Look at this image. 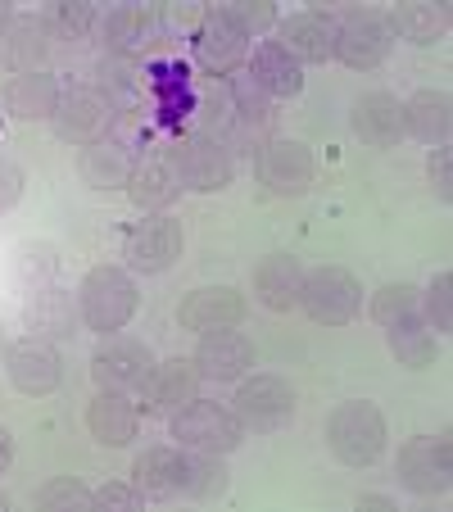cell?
I'll use <instances>...</instances> for the list:
<instances>
[{"mask_svg":"<svg viewBox=\"0 0 453 512\" xmlns=\"http://www.w3.org/2000/svg\"><path fill=\"white\" fill-rule=\"evenodd\" d=\"M141 309V290H136V277L127 268H114V263H100L82 277L78 286V313L91 331L100 336H114Z\"/></svg>","mask_w":453,"mask_h":512,"instance_id":"cell-1","label":"cell"},{"mask_svg":"<svg viewBox=\"0 0 453 512\" xmlns=\"http://www.w3.org/2000/svg\"><path fill=\"white\" fill-rule=\"evenodd\" d=\"M327 449L345 467H372L386 454V413L367 399H349L327 417Z\"/></svg>","mask_w":453,"mask_h":512,"instance_id":"cell-2","label":"cell"},{"mask_svg":"<svg viewBox=\"0 0 453 512\" xmlns=\"http://www.w3.org/2000/svg\"><path fill=\"white\" fill-rule=\"evenodd\" d=\"M173 440L182 449H200V454H232L245 440V426L236 422V413L227 404H213V399L195 395L191 404H182L173 413Z\"/></svg>","mask_w":453,"mask_h":512,"instance_id":"cell-3","label":"cell"},{"mask_svg":"<svg viewBox=\"0 0 453 512\" xmlns=\"http://www.w3.org/2000/svg\"><path fill=\"white\" fill-rule=\"evenodd\" d=\"M299 304H304V313H309L313 322H322V327H345V322H354L358 309H363V281L349 268L322 263V268L304 272Z\"/></svg>","mask_w":453,"mask_h":512,"instance_id":"cell-4","label":"cell"},{"mask_svg":"<svg viewBox=\"0 0 453 512\" xmlns=\"http://www.w3.org/2000/svg\"><path fill=\"white\" fill-rule=\"evenodd\" d=\"M232 413H236V422L254 435L286 431V426L295 422V390H290V381L272 377V372H259V377H250V381L241 377Z\"/></svg>","mask_w":453,"mask_h":512,"instance_id":"cell-5","label":"cell"},{"mask_svg":"<svg viewBox=\"0 0 453 512\" xmlns=\"http://www.w3.org/2000/svg\"><path fill=\"white\" fill-rule=\"evenodd\" d=\"M395 476L413 494H444L453 481V435H413L395 458Z\"/></svg>","mask_w":453,"mask_h":512,"instance_id":"cell-6","label":"cell"},{"mask_svg":"<svg viewBox=\"0 0 453 512\" xmlns=\"http://www.w3.org/2000/svg\"><path fill=\"white\" fill-rule=\"evenodd\" d=\"M182 245H186V236L173 213H145L141 223L123 236V259L132 272L155 277V272H168L182 259Z\"/></svg>","mask_w":453,"mask_h":512,"instance_id":"cell-7","label":"cell"},{"mask_svg":"<svg viewBox=\"0 0 453 512\" xmlns=\"http://www.w3.org/2000/svg\"><path fill=\"white\" fill-rule=\"evenodd\" d=\"M390 50H395V28H390V14L381 10H349L336 23V59L358 73L386 64Z\"/></svg>","mask_w":453,"mask_h":512,"instance_id":"cell-8","label":"cell"},{"mask_svg":"<svg viewBox=\"0 0 453 512\" xmlns=\"http://www.w3.org/2000/svg\"><path fill=\"white\" fill-rule=\"evenodd\" d=\"M114 109H109V100L100 96L96 87H64V96H59L55 114H50V123H55V136L68 145H96L109 136V127H114Z\"/></svg>","mask_w":453,"mask_h":512,"instance_id":"cell-9","label":"cell"},{"mask_svg":"<svg viewBox=\"0 0 453 512\" xmlns=\"http://www.w3.org/2000/svg\"><path fill=\"white\" fill-rule=\"evenodd\" d=\"M155 372V354L150 345L132 336H105V345L91 354V377L100 390H114V395H132L145 386V377Z\"/></svg>","mask_w":453,"mask_h":512,"instance_id":"cell-10","label":"cell"},{"mask_svg":"<svg viewBox=\"0 0 453 512\" xmlns=\"http://www.w3.org/2000/svg\"><path fill=\"white\" fill-rule=\"evenodd\" d=\"M254 173H259V182L268 186L272 195H304L313 186V173H318V164H313L309 145L290 141V136H272V141L259 145Z\"/></svg>","mask_w":453,"mask_h":512,"instance_id":"cell-11","label":"cell"},{"mask_svg":"<svg viewBox=\"0 0 453 512\" xmlns=\"http://www.w3.org/2000/svg\"><path fill=\"white\" fill-rule=\"evenodd\" d=\"M173 159H177V173H182L186 191L213 195L232 182V155H227V145L218 136H204V132L182 136L173 145Z\"/></svg>","mask_w":453,"mask_h":512,"instance_id":"cell-12","label":"cell"},{"mask_svg":"<svg viewBox=\"0 0 453 512\" xmlns=\"http://www.w3.org/2000/svg\"><path fill=\"white\" fill-rule=\"evenodd\" d=\"M5 377H10L14 390L23 395H50L64 377V363H59V349L41 336H23L14 345H5Z\"/></svg>","mask_w":453,"mask_h":512,"instance_id":"cell-13","label":"cell"},{"mask_svg":"<svg viewBox=\"0 0 453 512\" xmlns=\"http://www.w3.org/2000/svg\"><path fill=\"white\" fill-rule=\"evenodd\" d=\"M123 191L141 213H164L168 204H177V195L186 186H182V173H177L173 150H150V155L136 159Z\"/></svg>","mask_w":453,"mask_h":512,"instance_id":"cell-14","label":"cell"},{"mask_svg":"<svg viewBox=\"0 0 453 512\" xmlns=\"http://www.w3.org/2000/svg\"><path fill=\"white\" fill-rule=\"evenodd\" d=\"M177 322L182 331L209 336V331H227L245 322V295L236 286H200L191 295H182L177 304Z\"/></svg>","mask_w":453,"mask_h":512,"instance_id":"cell-15","label":"cell"},{"mask_svg":"<svg viewBox=\"0 0 453 512\" xmlns=\"http://www.w3.org/2000/svg\"><path fill=\"white\" fill-rule=\"evenodd\" d=\"M195 59L209 68L213 78H227L250 59V37L222 10H204L200 28H195Z\"/></svg>","mask_w":453,"mask_h":512,"instance_id":"cell-16","label":"cell"},{"mask_svg":"<svg viewBox=\"0 0 453 512\" xmlns=\"http://www.w3.org/2000/svg\"><path fill=\"white\" fill-rule=\"evenodd\" d=\"M78 318H82L78 300H73V290H64V286H32L28 300H23V327H28L32 336L50 340V345L73 340Z\"/></svg>","mask_w":453,"mask_h":512,"instance_id":"cell-17","label":"cell"},{"mask_svg":"<svg viewBox=\"0 0 453 512\" xmlns=\"http://www.w3.org/2000/svg\"><path fill=\"white\" fill-rule=\"evenodd\" d=\"M281 41L277 46L295 59L299 68L304 64H327L336 59V19L322 10H304V14H290V19L277 23Z\"/></svg>","mask_w":453,"mask_h":512,"instance_id":"cell-18","label":"cell"},{"mask_svg":"<svg viewBox=\"0 0 453 512\" xmlns=\"http://www.w3.org/2000/svg\"><path fill=\"white\" fill-rule=\"evenodd\" d=\"M200 368H195V358H168V363H155V372L145 377L141 386V408L145 413H177L182 404H191L200 395Z\"/></svg>","mask_w":453,"mask_h":512,"instance_id":"cell-19","label":"cell"},{"mask_svg":"<svg viewBox=\"0 0 453 512\" xmlns=\"http://www.w3.org/2000/svg\"><path fill=\"white\" fill-rule=\"evenodd\" d=\"M50 23L37 14H14L5 28H0V68L10 73H37L50 55Z\"/></svg>","mask_w":453,"mask_h":512,"instance_id":"cell-20","label":"cell"},{"mask_svg":"<svg viewBox=\"0 0 453 512\" xmlns=\"http://www.w3.org/2000/svg\"><path fill=\"white\" fill-rule=\"evenodd\" d=\"M195 368H200L204 381H241L245 372L254 368V345L241 331H209L200 336V349H195Z\"/></svg>","mask_w":453,"mask_h":512,"instance_id":"cell-21","label":"cell"},{"mask_svg":"<svg viewBox=\"0 0 453 512\" xmlns=\"http://www.w3.org/2000/svg\"><path fill=\"white\" fill-rule=\"evenodd\" d=\"M354 132L363 145L372 150H395L404 141V105H399L390 91H367L354 105Z\"/></svg>","mask_w":453,"mask_h":512,"instance_id":"cell-22","label":"cell"},{"mask_svg":"<svg viewBox=\"0 0 453 512\" xmlns=\"http://www.w3.org/2000/svg\"><path fill=\"white\" fill-rule=\"evenodd\" d=\"M299 290H304V263L295 254H268L254 268V295H259L263 309L272 313L299 309Z\"/></svg>","mask_w":453,"mask_h":512,"instance_id":"cell-23","label":"cell"},{"mask_svg":"<svg viewBox=\"0 0 453 512\" xmlns=\"http://www.w3.org/2000/svg\"><path fill=\"white\" fill-rule=\"evenodd\" d=\"M404 132L417 136V141L435 145L444 150L449 145V132H453V100L449 91H435V87H422L404 100Z\"/></svg>","mask_w":453,"mask_h":512,"instance_id":"cell-24","label":"cell"},{"mask_svg":"<svg viewBox=\"0 0 453 512\" xmlns=\"http://www.w3.org/2000/svg\"><path fill=\"white\" fill-rule=\"evenodd\" d=\"M136 426H141V408L127 395H114V390H100L87 404V431L96 435L100 445L123 449L136 440Z\"/></svg>","mask_w":453,"mask_h":512,"instance_id":"cell-25","label":"cell"},{"mask_svg":"<svg viewBox=\"0 0 453 512\" xmlns=\"http://www.w3.org/2000/svg\"><path fill=\"white\" fill-rule=\"evenodd\" d=\"M250 64V82L263 91L268 100H290L304 91V68L277 46V41H263L254 46V55L245 59Z\"/></svg>","mask_w":453,"mask_h":512,"instance_id":"cell-26","label":"cell"},{"mask_svg":"<svg viewBox=\"0 0 453 512\" xmlns=\"http://www.w3.org/2000/svg\"><path fill=\"white\" fill-rule=\"evenodd\" d=\"M59 96H64V87H59V78L46 73V68H37V73H14L10 87H5V114L23 118V123H41V118L55 114Z\"/></svg>","mask_w":453,"mask_h":512,"instance_id":"cell-27","label":"cell"},{"mask_svg":"<svg viewBox=\"0 0 453 512\" xmlns=\"http://www.w3.org/2000/svg\"><path fill=\"white\" fill-rule=\"evenodd\" d=\"M132 164H136L132 150H127L123 141H114V136H105V141L82 150L78 173H82V182L96 186V191H118V186H127V177H132Z\"/></svg>","mask_w":453,"mask_h":512,"instance_id":"cell-28","label":"cell"},{"mask_svg":"<svg viewBox=\"0 0 453 512\" xmlns=\"http://www.w3.org/2000/svg\"><path fill=\"white\" fill-rule=\"evenodd\" d=\"M132 485L145 499H173V494H182V449H173V445L145 449L132 463Z\"/></svg>","mask_w":453,"mask_h":512,"instance_id":"cell-29","label":"cell"},{"mask_svg":"<svg viewBox=\"0 0 453 512\" xmlns=\"http://www.w3.org/2000/svg\"><path fill=\"white\" fill-rule=\"evenodd\" d=\"M100 41H105L109 55L132 59L136 50L150 41V10H145V5H114V10L100 19Z\"/></svg>","mask_w":453,"mask_h":512,"instance_id":"cell-30","label":"cell"},{"mask_svg":"<svg viewBox=\"0 0 453 512\" xmlns=\"http://www.w3.org/2000/svg\"><path fill=\"white\" fill-rule=\"evenodd\" d=\"M390 28H395V37L422 41V46L426 41H440L449 32V5L444 0H404L390 14Z\"/></svg>","mask_w":453,"mask_h":512,"instance_id":"cell-31","label":"cell"},{"mask_svg":"<svg viewBox=\"0 0 453 512\" xmlns=\"http://www.w3.org/2000/svg\"><path fill=\"white\" fill-rule=\"evenodd\" d=\"M386 336H390V354L399 358V368H431L435 363V331L426 327L422 318H399V322H390L386 327Z\"/></svg>","mask_w":453,"mask_h":512,"instance_id":"cell-32","label":"cell"},{"mask_svg":"<svg viewBox=\"0 0 453 512\" xmlns=\"http://www.w3.org/2000/svg\"><path fill=\"white\" fill-rule=\"evenodd\" d=\"M96 91L109 100V109H114V114H132V109L141 105V73H136L132 59L105 55V59H100V87Z\"/></svg>","mask_w":453,"mask_h":512,"instance_id":"cell-33","label":"cell"},{"mask_svg":"<svg viewBox=\"0 0 453 512\" xmlns=\"http://www.w3.org/2000/svg\"><path fill=\"white\" fill-rule=\"evenodd\" d=\"M227 481H232V472H227L222 454H200V449L182 454V494L186 499H218V494L227 490Z\"/></svg>","mask_w":453,"mask_h":512,"instance_id":"cell-34","label":"cell"},{"mask_svg":"<svg viewBox=\"0 0 453 512\" xmlns=\"http://www.w3.org/2000/svg\"><path fill=\"white\" fill-rule=\"evenodd\" d=\"M46 23H50V32L64 41H87L91 32L100 28V14L91 0H59Z\"/></svg>","mask_w":453,"mask_h":512,"instance_id":"cell-35","label":"cell"},{"mask_svg":"<svg viewBox=\"0 0 453 512\" xmlns=\"http://www.w3.org/2000/svg\"><path fill=\"white\" fill-rule=\"evenodd\" d=\"M417 309H422V290H417L413 281H390V286H381L372 295V318L381 322V327H390V322H399V318H413Z\"/></svg>","mask_w":453,"mask_h":512,"instance_id":"cell-36","label":"cell"},{"mask_svg":"<svg viewBox=\"0 0 453 512\" xmlns=\"http://www.w3.org/2000/svg\"><path fill=\"white\" fill-rule=\"evenodd\" d=\"M37 508L41 512H91V490L78 476H55L50 485L37 490Z\"/></svg>","mask_w":453,"mask_h":512,"instance_id":"cell-37","label":"cell"},{"mask_svg":"<svg viewBox=\"0 0 453 512\" xmlns=\"http://www.w3.org/2000/svg\"><path fill=\"white\" fill-rule=\"evenodd\" d=\"M227 19L236 23V28L245 32V37H259V32H272L281 23L277 14V0H227V5H218Z\"/></svg>","mask_w":453,"mask_h":512,"instance_id":"cell-38","label":"cell"},{"mask_svg":"<svg viewBox=\"0 0 453 512\" xmlns=\"http://www.w3.org/2000/svg\"><path fill=\"white\" fill-rule=\"evenodd\" d=\"M426 304V327L435 336H449L453 331V272H435V281L422 290Z\"/></svg>","mask_w":453,"mask_h":512,"instance_id":"cell-39","label":"cell"},{"mask_svg":"<svg viewBox=\"0 0 453 512\" xmlns=\"http://www.w3.org/2000/svg\"><path fill=\"white\" fill-rule=\"evenodd\" d=\"M227 91H232V109H236V123H254V127H259V123H268V118H272V100L263 96V91L254 87L250 78L232 82V87H227Z\"/></svg>","mask_w":453,"mask_h":512,"instance_id":"cell-40","label":"cell"},{"mask_svg":"<svg viewBox=\"0 0 453 512\" xmlns=\"http://www.w3.org/2000/svg\"><path fill=\"white\" fill-rule=\"evenodd\" d=\"M141 503H145V494L123 481H109L100 490H91V508H100V512H136Z\"/></svg>","mask_w":453,"mask_h":512,"instance_id":"cell-41","label":"cell"},{"mask_svg":"<svg viewBox=\"0 0 453 512\" xmlns=\"http://www.w3.org/2000/svg\"><path fill=\"white\" fill-rule=\"evenodd\" d=\"M23 186H28V177H23V168L14 164V159H0V213L14 209L23 195Z\"/></svg>","mask_w":453,"mask_h":512,"instance_id":"cell-42","label":"cell"},{"mask_svg":"<svg viewBox=\"0 0 453 512\" xmlns=\"http://www.w3.org/2000/svg\"><path fill=\"white\" fill-rule=\"evenodd\" d=\"M426 173H431L435 195H440V200L449 204V200H453V155H449V150H435L431 164H426Z\"/></svg>","mask_w":453,"mask_h":512,"instance_id":"cell-43","label":"cell"},{"mask_svg":"<svg viewBox=\"0 0 453 512\" xmlns=\"http://www.w3.org/2000/svg\"><path fill=\"white\" fill-rule=\"evenodd\" d=\"M164 14H168V23H173V28H186V23H191V19H195V23L204 19V10H195V5H177V0H173V5H168Z\"/></svg>","mask_w":453,"mask_h":512,"instance_id":"cell-44","label":"cell"},{"mask_svg":"<svg viewBox=\"0 0 453 512\" xmlns=\"http://www.w3.org/2000/svg\"><path fill=\"white\" fill-rule=\"evenodd\" d=\"M10 463H14V435L0 426V476L10 472Z\"/></svg>","mask_w":453,"mask_h":512,"instance_id":"cell-45","label":"cell"},{"mask_svg":"<svg viewBox=\"0 0 453 512\" xmlns=\"http://www.w3.org/2000/svg\"><path fill=\"white\" fill-rule=\"evenodd\" d=\"M358 508H376V512H390V508H395V499H390V494H358Z\"/></svg>","mask_w":453,"mask_h":512,"instance_id":"cell-46","label":"cell"},{"mask_svg":"<svg viewBox=\"0 0 453 512\" xmlns=\"http://www.w3.org/2000/svg\"><path fill=\"white\" fill-rule=\"evenodd\" d=\"M10 19H14V14H10V0H0V28H5Z\"/></svg>","mask_w":453,"mask_h":512,"instance_id":"cell-47","label":"cell"},{"mask_svg":"<svg viewBox=\"0 0 453 512\" xmlns=\"http://www.w3.org/2000/svg\"><path fill=\"white\" fill-rule=\"evenodd\" d=\"M5 508H10V499H5V494H0V512H5Z\"/></svg>","mask_w":453,"mask_h":512,"instance_id":"cell-48","label":"cell"},{"mask_svg":"<svg viewBox=\"0 0 453 512\" xmlns=\"http://www.w3.org/2000/svg\"><path fill=\"white\" fill-rule=\"evenodd\" d=\"M0 354H5V327H0Z\"/></svg>","mask_w":453,"mask_h":512,"instance_id":"cell-49","label":"cell"}]
</instances>
